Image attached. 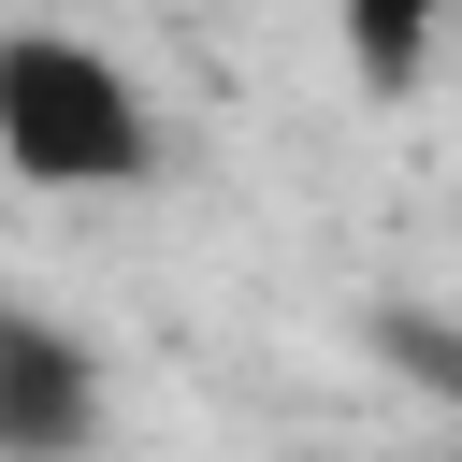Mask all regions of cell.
I'll list each match as a JSON object with an SVG mask.
<instances>
[{
	"instance_id": "cell-3",
	"label": "cell",
	"mask_w": 462,
	"mask_h": 462,
	"mask_svg": "<svg viewBox=\"0 0 462 462\" xmlns=\"http://www.w3.org/2000/svg\"><path fill=\"white\" fill-rule=\"evenodd\" d=\"M448 29H462V0H332V43L361 87H419Z\"/></svg>"
},
{
	"instance_id": "cell-1",
	"label": "cell",
	"mask_w": 462,
	"mask_h": 462,
	"mask_svg": "<svg viewBox=\"0 0 462 462\" xmlns=\"http://www.w3.org/2000/svg\"><path fill=\"white\" fill-rule=\"evenodd\" d=\"M0 173L43 202H101L159 173V101L87 29H0Z\"/></svg>"
},
{
	"instance_id": "cell-2",
	"label": "cell",
	"mask_w": 462,
	"mask_h": 462,
	"mask_svg": "<svg viewBox=\"0 0 462 462\" xmlns=\"http://www.w3.org/2000/svg\"><path fill=\"white\" fill-rule=\"evenodd\" d=\"M101 346L43 303H0V462H87L101 448Z\"/></svg>"
}]
</instances>
